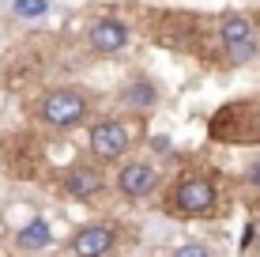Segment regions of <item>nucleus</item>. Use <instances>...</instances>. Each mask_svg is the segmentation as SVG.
<instances>
[{
	"instance_id": "obj_13",
	"label": "nucleus",
	"mask_w": 260,
	"mask_h": 257,
	"mask_svg": "<svg viewBox=\"0 0 260 257\" xmlns=\"http://www.w3.org/2000/svg\"><path fill=\"white\" fill-rule=\"evenodd\" d=\"M170 257H215V250L204 246V242H185V246H177Z\"/></svg>"
},
{
	"instance_id": "obj_10",
	"label": "nucleus",
	"mask_w": 260,
	"mask_h": 257,
	"mask_svg": "<svg viewBox=\"0 0 260 257\" xmlns=\"http://www.w3.org/2000/svg\"><path fill=\"white\" fill-rule=\"evenodd\" d=\"M53 242V227L46 223V219H30V223L23 227L19 235H15V246L26 253H38V250H46V246Z\"/></svg>"
},
{
	"instance_id": "obj_1",
	"label": "nucleus",
	"mask_w": 260,
	"mask_h": 257,
	"mask_svg": "<svg viewBox=\"0 0 260 257\" xmlns=\"http://www.w3.org/2000/svg\"><path fill=\"white\" fill-rule=\"evenodd\" d=\"M42 121L53 129H76L87 121V113H91V102H87V95H79L76 87H57V91H49L46 99L38 106Z\"/></svg>"
},
{
	"instance_id": "obj_2",
	"label": "nucleus",
	"mask_w": 260,
	"mask_h": 257,
	"mask_svg": "<svg viewBox=\"0 0 260 257\" xmlns=\"http://www.w3.org/2000/svg\"><path fill=\"white\" fill-rule=\"evenodd\" d=\"M170 201H174V208L181 212V216H208L215 208V201H219V193H215L211 178H204V174H185V178L174 185Z\"/></svg>"
},
{
	"instance_id": "obj_7",
	"label": "nucleus",
	"mask_w": 260,
	"mask_h": 257,
	"mask_svg": "<svg viewBox=\"0 0 260 257\" xmlns=\"http://www.w3.org/2000/svg\"><path fill=\"white\" fill-rule=\"evenodd\" d=\"M106 189V178H102V170L91 163H79V166H72V170L64 174V193L68 197H79V201H91L94 193H102Z\"/></svg>"
},
{
	"instance_id": "obj_8",
	"label": "nucleus",
	"mask_w": 260,
	"mask_h": 257,
	"mask_svg": "<svg viewBox=\"0 0 260 257\" xmlns=\"http://www.w3.org/2000/svg\"><path fill=\"white\" fill-rule=\"evenodd\" d=\"M121 102L128 106V110H151V106L158 102V83L151 76H132L128 83H124V91H121Z\"/></svg>"
},
{
	"instance_id": "obj_9",
	"label": "nucleus",
	"mask_w": 260,
	"mask_h": 257,
	"mask_svg": "<svg viewBox=\"0 0 260 257\" xmlns=\"http://www.w3.org/2000/svg\"><path fill=\"white\" fill-rule=\"evenodd\" d=\"M245 38H253V19L249 15H241V12H230V15H222V23H219V42L222 46H238V42H245Z\"/></svg>"
},
{
	"instance_id": "obj_3",
	"label": "nucleus",
	"mask_w": 260,
	"mask_h": 257,
	"mask_svg": "<svg viewBox=\"0 0 260 257\" xmlns=\"http://www.w3.org/2000/svg\"><path fill=\"white\" fill-rule=\"evenodd\" d=\"M87 144H91V155L98 159V163H117V159H124V152H128V129H124V121L117 118H102L91 125V136H87Z\"/></svg>"
},
{
	"instance_id": "obj_6",
	"label": "nucleus",
	"mask_w": 260,
	"mask_h": 257,
	"mask_svg": "<svg viewBox=\"0 0 260 257\" xmlns=\"http://www.w3.org/2000/svg\"><path fill=\"white\" fill-rule=\"evenodd\" d=\"M113 246H117V227H110V223H87L72 238V253L76 257H106Z\"/></svg>"
},
{
	"instance_id": "obj_11",
	"label": "nucleus",
	"mask_w": 260,
	"mask_h": 257,
	"mask_svg": "<svg viewBox=\"0 0 260 257\" xmlns=\"http://www.w3.org/2000/svg\"><path fill=\"white\" fill-rule=\"evenodd\" d=\"M226 57H230V65H234V68L249 65V61H256V57H260V42H256V34H253V38H245V42H238V46H230V49H226Z\"/></svg>"
},
{
	"instance_id": "obj_5",
	"label": "nucleus",
	"mask_w": 260,
	"mask_h": 257,
	"mask_svg": "<svg viewBox=\"0 0 260 257\" xmlns=\"http://www.w3.org/2000/svg\"><path fill=\"white\" fill-rule=\"evenodd\" d=\"M87 42H91V49L102 53V57H117V53L128 46V26H124V19H117V15H102V19L91 23Z\"/></svg>"
},
{
	"instance_id": "obj_15",
	"label": "nucleus",
	"mask_w": 260,
	"mask_h": 257,
	"mask_svg": "<svg viewBox=\"0 0 260 257\" xmlns=\"http://www.w3.org/2000/svg\"><path fill=\"white\" fill-rule=\"evenodd\" d=\"M249 185H256V189H260V163L253 166V170H249Z\"/></svg>"
},
{
	"instance_id": "obj_12",
	"label": "nucleus",
	"mask_w": 260,
	"mask_h": 257,
	"mask_svg": "<svg viewBox=\"0 0 260 257\" xmlns=\"http://www.w3.org/2000/svg\"><path fill=\"white\" fill-rule=\"evenodd\" d=\"M12 12L19 19H42L49 15V0H12Z\"/></svg>"
},
{
	"instance_id": "obj_14",
	"label": "nucleus",
	"mask_w": 260,
	"mask_h": 257,
	"mask_svg": "<svg viewBox=\"0 0 260 257\" xmlns=\"http://www.w3.org/2000/svg\"><path fill=\"white\" fill-rule=\"evenodd\" d=\"M151 148H155L158 155H174V148H170V136H151Z\"/></svg>"
},
{
	"instance_id": "obj_4",
	"label": "nucleus",
	"mask_w": 260,
	"mask_h": 257,
	"mask_svg": "<svg viewBox=\"0 0 260 257\" xmlns=\"http://www.w3.org/2000/svg\"><path fill=\"white\" fill-rule=\"evenodd\" d=\"M117 189H121V197H128V201H147L151 193L158 189L155 163H147V159H132V163H124L117 170Z\"/></svg>"
}]
</instances>
